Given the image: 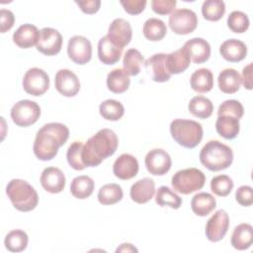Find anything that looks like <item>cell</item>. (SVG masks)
<instances>
[{
	"label": "cell",
	"mask_w": 253,
	"mask_h": 253,
	"mask_svg": "<svg viewBox=\"0 0 253 253\" xmlns=\"http://www.w3.org/2000/svg\"><path fill=\"white\" fill-rule=\"evenodd\" d=\"M188 109L193 116L199 119H208L212 114L213 105L207 97L195 96L190 100Z\"/></svg>",
	"instance_id": "cell-32"
},
{
	"label": "cell",
	"mask_w": 253,
	"mask_h": 253,
	"mask_svg": "<svg viewBox=\"0 0 253 253\" xmlns=\"http://www.w3.org/2000/svg\"><path fill=\"white\" fill-rule=\"evenodd\" d=\"M155 193L154 181L150 178H142L132 184L130 188V198L136 204H145L149 202Z\"/></svg>",
	"instance_id": "cell-21"
},
{
	"label": "cell",
	"mask_w": 253,
	"mask_h": 253,
	"mask_svg": "<svg viewBox=\"0 0 253 253\" xmlns=\"http://www.w3.org/2000/svg\"><path fill=\"white\" fill-rule=\"evenodd\" d=\"M28 241V235L24 230L14 229L6 235L4 244L11 252H21L27 248Z\"/></svg>",
	"instance_id": "cell-37"
},
{
	"label": "cell",
	"mask_w": 253,
	"mask_h": 253,
	"mask_svg": "<svg viewBox=\"0 0 253 253\" xmlns=\"http://www.w3.org/2000/svg\"><path fill=\"white\" fill-rule=\"evenodd\" d=\"M108 38L119 47L123 48L130 42L132 30L130 24L125 19H115L109 26Z\"/></svg>",
	"instance_id": "cell-15"
},
{
	"label": "cell",
	"mask_w": 253,
	"mask_h": 253,
	"mask_svg": "<svg viewBox=\"0 0 253 253\" xmlns=\"http://www.w3.org/2000/svg\"><path fill=\"white\" fill-rule=\"evenodd\" d=\"M233 188V182L227 175H218L211 179V190L213 194L219 197H226L230 194Z\"/></svg>",
	"instance_id": "cell-42"
},
{
	"label": "cell",
	"mask_w": 253,
	"mask_h": 253,
	"mask_svg": "<svg viewBox=\"0 0 253 253\" xmlns=\"http://www.w3.org/2000/svg\"><path fill=\"white\" fill-rule=\"evenodd\" d=\"M241 80L247 90L252 89V63H249L243 68Z\"/></svg>",
	"instance_id": "cell-49"
},
{
	"label": "cell",
	"mask_w": 253,
	"mask_h": 253,
	"mask_svg": "<svg viewBox=\"0 0 253 253\" xmlns=\"http://www.w3.org/2000/svg\"><path fill=\"white\" fill-rule=\"evenodd\" d=\"M11 118L18 126H29L35 124L41 116L38 103L31 100H21L11 109Z\"/></svg>",
	"instance_id": "cell-7"
},
{
	"label": "cell",
	"mask_w": 253,
	"mask_h": 253,
	"mask_svg": "<svg viewBox=\"0 0 253 253\" xmlns=\"http://www.w3.org/2000/svg\"><path fill=\"white\" fill-rule=\"evenodd\" d=\"M217 133L225 139H233L237 136L240 129L239 120L232 116L221 115L217 116L215 122Z\"/></svg>",
	"instance_id": "cell-27"
},
{
	"label": "cell",
	"mask_w": 253,
	"mask_h": 253,
	"mask_svg": "<svg viewBox=\"0 0 253 253\" xmlns=\"http://www.w3.org/2000/svg\"><path fill=\"white\" fill-rule=\"evenodd\" d=\"M217 83L221 92L234 94L239 90L242 80L238 71L233 68H226L218 74Z\"/></svg>",
	"instance_id": "cell-25"
},
{
	"label": "cell",
	"mask_w": 253,
	"mask_h": 253,
	"mask_svg": "<svg viewBox=\"0 0 253 253\" xmlns=\"http://www.w3.org/2000/svg\"><path fill=\"white\" fill-rule=\"evenodd\" d=\"M62 46V36L53 28H43L40 31L37 49L44 55L57 54Z\"/></svg>",
	"instance_id": "cell-12"
},
{
	"label": "cell",
	"mask_w": 253,
	"mask_h": 253,
	"mask_svg": "<svg viewBox=\"0 0 253 253\" xmlns=\"http://www.w3.org/2000/svg\"><path fill=\"white\" fill-rule=\"evenodd\" d=\"M142 32L143 36L148 41L158 42L165 37L167 33V27L162 20L157 18H150L144 22Z\"/></svg>",
	"instance_id": "cell-33"
},
{
	"label": "cell",
	"mask_w": 253,
	"mask_h": 253,
	"mask_svg": "<svg viewBox=\"0 0 253 253\" xmlns=\"http://www.w3.org/2000/svg\"><path fill=\"white\" fill-rule=\"evenodd\" d=\"M166 53H156L147 58L144 62L145 69L151 79L155 82H166L171 74L166 68Z\"/></svg>",
	"instance_id": "cell-17"
},
{
	"label": "cell",
	"mask_w": 253,
	"mask_h": 253,
	"mask_svg": "<svg viewBox=\"0 0 253 253\" xmlns=\"http://www.w3.org/2000/svg\"><path fill=\"white\" fill-rule=\"evenodd\" d=\"M6 194L13 207L20 211H31L39 203V196L34 187L22 179L11 180L6 187Z\"/></svg>",
	"instance_id": "cell-4"
},
{
	"label": "cell",
	"mask_w": 253,
	"mask_h": 253,
	"mask_svg": "<svg viewBox=\"0 0 253 253\" xmlns=\"http://www.w3.org/2000/svg\"><path fill=\"white\" fill-rule=\"evenodd\" d=\"M41 184L46 192L57 194L65 187V176L59 168L47 167L42 172Z\"/></svg>",
	"instance_id": "cell-18"
},
{
	"label": "cell",
	"mask_w": 253,
	"mask_h": 253,
	"mask_svg": "<svg viewBox=\"0 0 253 253\" xmlns=\"http://www.w3.org/2000/svg\"><path fill=\"white\" fill-rule=\"evenodd\" d=\"M94 181L86 175L75 177L70 185V192L76 199L84 200L90 197L94 191Z\"/></svg>",
	"instance_id": "cell-31"
},
{
	"label": "cell",
	"mask_w": 253,
	"mask_h": 253,
	"mask_svg": "<svg viewBox=\"0 0 253 253\" xmlns=\"http://www.w3.org/2000/svg\"><path fill=\"white\" fill-rule=\"evenodd\" d=\"M235 199L243 207H250L253 204V191L250 186H241L236 190Z\"/></svg>",
	"instance_id": "cell-45"
},
{
	"label": "cell",
	"mask_w": 253,
	"mask_h": 253,
	"mask_svg": "<svg viewBox=\"0 0 253 253\" xmlns=\"http://www.w3.org/2000/svg\"><path fill=\"white\" fill-rule=\"evenodd\" d=\"M155 202L160 207H170L177 210L182 205V199L166 186L158 188L155 195Z\"/></svg>",
	"instance_id": "cell-38"
},
{
	"label": "cell",
	"mask_w": 253,
	"mask_h": 253,
	"mask_svg": "<svg viewBox=\"0 0 253 253\" xmlns=\"http://www.w3.org/2000/svg\"><path fill=\"white\" fill-rule=\"evenodd\" d=\"M69 137L68 127L60 123H48L39 129L34 142V153L40 160L47 161L55 157L58 148Z\"/></svg>",
	"instance_id": "cell-1"
},
{
	"label": "cell",
	"mask_w": 253,
	"mask_h": 253,
	"mask_svg": "<svg viewBox=\"0 0 253 253\" xmlns=\"http://www.w3.org/2000/svg\"><path fill=\"white\" fill-rule=\"evenodd\" d=\"M201 163L211 171L228 168L233 161V152L229 146L218 140H210L200 152Z\"/></svg>",
	"instance_id": "cell-3"
},
{
	"label": "cell",
	"mask_w": 253,
	"mask_h": 253,
	"mask_svg": "<svg viewBox=\"0 0 253 253\" xmlns=\"http://www.w3.org/2000/svg\"><path fill=\"white\" fill-rule=\"evenodd\" d=\"M206 182L205 174L198 168H187L177 171L171 180L174 191L189 195L201 190Z\"/></svg>",
	"instance_id": "cell-6"
},
{
	"label": "cell",
	"mask_w": 253,
	"mask_h": 253,
	"mask_svg": "<svg viewBox=\"0 0 253 253\" xmlns=\"http://www.w3.org/2000/svg\"><path fill=\"white\" fill-rule=\"evenodd\" d=\"M56 90L65 97H73L80 90V81L77 75L69 69H60L55 74Z\"/></svg>",
	"instance_id": "cell-14"
},
{
	"label": "cell",
	"mask_w": 253,
	"mask_h": 253,
	"mask_svg": "<svg viewBox=\"0 0 253 253\" xmlns=\"http://www.w3.org/2000/svg\"><path fill=\"white\" fill-rule=\"evenodd\" d=\"M190 84L194 91L207 93L213 87V75L210 69L200 68L191 75Z\"/></svg>",
	"instance_id": "cell-28"
},
{
	"label": "cell",
	"mask_w": 253,
	"mask_h": 253,
	"mask_svg": "<svg viewBox=\"0 0 253 253\" xmlns=\"http://www.w3.org/2000/svg\"><path fill=\"white\" fill-rule=\"evenodd\" d=\"M49 87V77L47 73L38 67L30 68L23 78L24 90L33 96L44 94Z\"/></svg>",
	"instance_id": "cell-9"
},
{
	"label": "cell",
	"mask_w": 253,
	"mask_h": 253,
	"mask_svg": "<svg viewBox=\"0 0 253 253\" xmlns=\"http://www.w3.org/2000/svg\"><path fill=\"white\" fill-rule=\"evenodd\" d=\"M244 109L240 102L237 100H226L218 107L217 110V116L221 115H227L235 117L236 119L240 120L243 116Z\"/></svg>",
	"instance_id": "cell-43"
},
{
	"label": "cell",
	"mask_w": 253,
	"mask_h": 253,
	"mask_svg": "<svg viewBox=\"0 0 253 253\" xmlns=\"http://www.w3.org/2000/svg\"><path fill=\"white\" fill-rule=\"evenodd\" d=\"M123 53V48L116 45L108 36H104L98 42V57L101 62L107 65L117 63Z\"/></svg>",
	"instance_id": "cell-23"
},
{
	"label": "cell",
	"mask_w": 253,
	"mask_h": 253,
	"mask_svg": "<svg viewBox=\"0 0 253 253\" xmlns=\"http://www.w3.org/2000/svg\"><path fill=\"white\" fill-rule=\"evenodd\" d=\"M122 187L118 184H106L98 192V201L102 205H114L123 199Z\"/></svg>",
	"instance_id": "cell-35"
},
{
	"label": "cell",
	"mask_w": 253,
	"mask_h": 253,
	"mask_svg": "<svg viewBox=\"0 0 253 253\" xmlns=\"http://www.w3.org/2000/svg\"><path fill=\"white\" fill-rule=\"evenodd\" d=\"M176 0H152L151 7L152 10L159 15H168L174 11L176 7Z\"/></svg>",
	"instance_id": "cell-44"
},
{
	"label": "cell",
	"mask_w": 253,
	"mask_h": 253,
	"mask_svg": "<svg viewBox=\"0 0 253 253\" xmlns=\"http://www.w3.org/2000/svg\"><path fill=\"white\" fill-rule=\"evenodd\" d=\"M67 54L74 63L86 64L92 57V44L87 38L74 36L68 41Z\"/></svg>",
	"instance_id": "cell-10"
},
{
	"label": "cell",
	"mask_w": 253,
	"mask_h": 253,
	"mask_svg": "<svg viewBox=\"0 0 253 253\" xmlns=\"http://www.w3.org/2000/svg\"><path fill=\"white\" fill-rule=\"evenodd\" d=\"M231 245L237 250L248 249L253 243V228L249 223L238 224L231 234Z\"/></svg>",
	"instance_id": "cell-26"
},
{
	"label": "cell",
	"mask_w": 253,
	"mask_h": 253,
	"mask_svg": "<svg viewBox=\"0 0 253 253\" xmlns=\"http://www.w3.org/2000/svg\"><path fill=\"white\" fill-rule=\"evenodd\" d=\"M225 13V4L222 0H207L202 5V14L208 21H218Z\"/></svg>",
	"instance_id": "cell-39"
},
{
	"label": "cell",
	"mask_w": 253,
	"mask_h": 253,
	"mask_svg": "<svg viewBox=\"0 0 253 253\" xmlns=\"http://www.w3.org/2000/svg\"><path fill=\"white\" fill-rule=\"evenodd\" d=\"M169 26L177 35L191 34L198 26L197 14L187 8L178 9L169 17Z\"/></svg>",
	"instance_id": "cell-8"
},
{
	"label": "cell",
	"mask_w": 253,
	"mask_h": 253,
	"mask_svg": "<svg viewBox=\"0 0 253 253\" xmlns=\"http://www.w3.org/2000/svg\"><path fill=\"white\" fill-rule=\"evenodd\" d=\"M170 132L173 139L186 148L196 147L203 138V126L192 120L176 119L170 125Z\"/></svg>",
	"instance_id": "cell-5"
},
{
	"label": "cell",
	"mask_w": 253,
	"mask_h": 253,
	"mask_svg": "<svg viewBox=\"0 0 253 253\" xmlns=\"http://www.w3.org/2000/svg\"><path fill=\"white\" fill-rule=\"evenodd\" d=\"M82 149L83 143L81 141H74L70 144L66 152L67 162L75 170L81 171L86 168V165L83 163L82 160Z\"/></svg>",
	"instance_id": "cell-41"
},
{
	"label": "cell",
	"mask_w": 253,
	"mask_h": 253,
	"mask_svg": "<svg viewBox=\"0 0 253 253\" xmlns=\"http://www.w3.org/2000/svg\"><path fill=\"white\" fill-rule=\"evenodd\" d=\"M130 84L128 75L122 68L113 69L107 76L108 89L116 94L126 92Z\"/></svg>",
	"instance_id": "cell-30"
},
{
	"label": "cell",
	"mask_w": 253,
	"mask_h": 253,
	"mask_svg": "<svg viewBox=\"0 0 253 253\" xmlns=\"http://www.w3.org/2000/svg\"><path fill=\"white\" fill-rule=\"evenodd\" d=\"M249 18L241 11H233L227 17V26L229 30L236 34L245 33L249 28Z\"/></svg>",
	"instance_id": "cell-40"
},
{
	"label": "cell",
	"mask_w": 253,
	"mask_h": 253,
	"mask_svg": "<svg viewBox=\"0 0 253 253\" xmlns=\"http://www.w3.org/2000/svg\"><path fill=\"white\" fill-rule=\"evenodd\" d=\"M0 20H1V33H6L14 26L15 17L12 11L7 9H1Z\"/></svg>",
	"instance_id": "cell-47"
},
{
	"label": "cell",
	"mask_w": 253,
	"mask_h": 253,
	"mask_svg": "<svg viewBox=\"0 0 253 253\" xmlns=\"http://www.w3.org/2000/svg\"><path fill=\"white\" fill-rule=\"evenodd\" d=\"M116 252H137V249L130 243H124L117 248Z\"/></svg>",
	"instance_id": "cell-50"
},
{
	"label": "cell",
	"mask_w": 253,
	"mask_h": 253,
	"mask_svg": "<svg viewBox=\"0 0 253 253\" xmlns=\"http://www.w3.org/2000/svg\"><path fill=\"white\" fill-rule=\"evenodd\" d=\"M40 39V31L32 24H24L20 26L13 34V42L21 48H30L38 43Z\"/></svg>",
	"instance_id": "cell-20"
},
{
	"label": "cell",
	"mask_w": 253,
	"mask_h": 253,
	"mask_svg": "<svg viewBox=\"0 0 253 253\" xmlns=\"http://www.w3.org/2000/svg\"><path fill=\"white\" fill-rule=\"evenodd\" d=\"M143 61L144 58L139 50L135 48H129L126 50L124 56V71L128 76H135L140 72Z\"/></svg>",
	"instance_id": "cell-34"
},
{
	"label": "cell",
	"mask_w": 253,
	"mask_h": 253,
	"mask_svg": "<svg viewBox=\"0 0 253 253\" xmlns=\"http://www.w3.org/2000/svg\"><path fill=\"white\" fill-rule=\"evenodd\" d=\"M118 144V136L112 129H100L83 144V163L86 167L98 166L104 159L112 156L116 152Z\"/></svg>",
	"instance_id": "cell-2"
},
{
	"label": "cell",
	"mask_w": 253,
	"mask_h": 253,
	"mask_svg": "<svg viewBox=\"0 0 253 253\" xmlns=\"http://www.w3.org/2000/svg\"><path fill=\"white\" fill-rule=\"evenodd\" d=\"M100 115L107 121H119L125 114V108L123 104L117 100L108 99L100 104Z\"/></svg>",
	"instance_id": "cell-36"
},
{
	"label": "cell",
	"mask_w": 253,
	"mask_h": 253,
	"mask_svg": "<svg viewBox=\"0 0 253 253\" xmlns=\"http://www.w3.org/2000/svg\"><path fill=\"white\" fill-rule=\"evenodd\" d=\"M147 171L155 176L165 175L171 168L172 160L170 155L161 148L150 150L144 159Z\"/></svg>",
	"instance_id": "cell-13"
},
{
	"label": "cell",
	"mask_w": 253,
	"mask_h": 253,
	"mask_svg": "<svg viewBox=\"0 0 253 253\" xmlns=\"http://www.w3.org/2000/svg\"><path fill=\"white\" fill-rule=\"evenodd\" d=\"M75 3L80 7L81 11L85 14H95L98 12L101 6L100 0H87V1H75Z\"/></svg>",
	"instance_id": "cell-48"
},
{
	"label": "cell",
	"mask_w": 253,
	"mask_h": 253,
	"mask_svg": "<svg viewBox=\"0 0 253 253\" xmlns=\"http://www.w3.org/2000/svg\"><path fill=\"white\" fill-rule=\"evenodd\" d=\"M229 227V216L223 210L216 211L206 224V236L211 242L221 240Z\"/></svg>",
	"instance_id": "cell-11"
},
{
	"label": "cell",
	"mask_w": 253,
	"mask_h": 253,
	"mask_svg": "<svg viewBox=\"0 0 253 253\" xmlns=\"http://www.w3.org/2000/svg\"><path fill=\"white\" fill-rule=\"evenodd\" d=\"M191 57L184 46L166 54V68L171 75L184 72L189 67Z\"/></svg>",
	"instance_id": "cell-24"
},
{
	"label": "cell",
	"mask_w": 253,
	"mask_h": 253,
	"mask_svg": "<svg viewBox=\"0 0 253 253\" xmlns=\"http://www.w3.org/2000/svg\"><path fill=\"white\" fill-rule=\"evenodd\" d=\"M219 52L225 60L229 62H238L246 57L247 46L239 40L230 39L221 43Z\"/></svg>",
	"instance_id": "cell-22"
},
{
	"label": "cell",
	"mask_w": 253,
	"mask_h": 253,
	"mask_svg": "<svg viewBox=\"0 0 253 253\" xmlns=\"http://www.w3.org/2000/svg\"><path fill=\"white\" fill-rule=\"evenodd\" d=\"M215 199L210 193H198L193 197L191 202L192 211L199 216L208 215L215 209Z\"/></svg>",
	"instance_id": "cell-29"
},
{
	"label": "cell",
	"mask_w": 253,
	"mask_h": 253,
	"mask_svg": "<svg viewBox=\"0 0 253 253\" xmlns=\"http://www.w3.org/2000/svg\"><path fill=\"white\" fill-rule=\"evenodd\" d=\"M120 3L126 13L138 15L144 10L147 2L145 0H122Z\"/></svg>",
	"instance_id": "cell-46"
},
{
	"label": "cell",
	"mask_w": 253,
	"mask_h": 253,
	"mask_svg": "<svg viewBox=\"0 0 253 253\" xmlns=\"http://www.w3.org/2000/svg\"><path fill=\"white\" fill-rule=\"evenodd\" d=\"M194 63L201 64L206 62L211 56V45L202 38H194L187 41L183 45Z\"/></svg>",
	"instance_id": "cell-19"
},
{
	"label": "cell",
	"mask_w": 253,
	"mask_h": 253,
	"mask_svg": "<svg viewBox=\"0 0 253 253\" xmlns=\"http://www.w3.org/2000/svg\"><path fill=\"white\" fill-rule=\"evenodd\" d=\"M138 169L139 167L136 158L128 153L120 155L113 165V172L115 176L121 180H129L135 177Z\"/></svg>",
	"instance_id": "cell-16"
}]
</instances>
